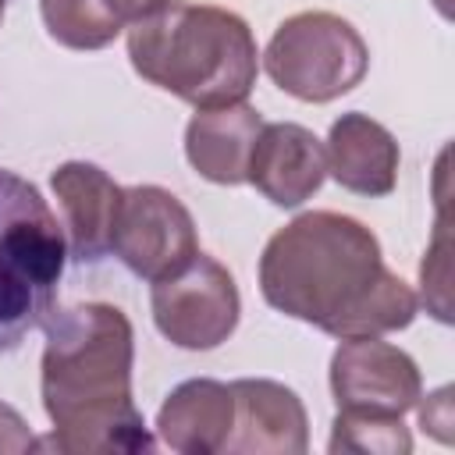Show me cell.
<instances>
[{
    "instance_id": "cell-1",
    "label": "cell",
    "mask_w": 455,
    "mask_h": 455,
    "mask_svg": "<svg viewBox=\"0 0 455 455\" xmlns=\"http://www.w3.org/2000/svg\"><path fill=\"white\" fill-rule=\"evenodd\" d=\"M267 306L331 338H380L412 323V288L380 259L377 235L355 217L313 210L284 224L259 256Z\"/></svg>"
},
{
    "instance_id": "cell-2",
    "label": "cell",
    "mask_w": 455,
    "mask_h": 455,
    "mask_svg": "<svg viewBox=\"0 0 455 455\" xmlns=\"http://www.w3.org/2000/svg\"><path fill=\"white\" fill-rule=\"evenodd\" d=\"M135 334L128 316L107 302H82L46 316L43 409L53 423L50 441L71 455L146 451L153 437L132 402Z\"/></svg>"
},
{
    "instance_id": "cell-3",
    "label": "cell",
    "mask_w": 455,
    "mask_h": 455,
    "mask_svg": "<svg viewBox=\"0 0 455 455\" xmlns=\"http://www.w3.org/2000/svg\"><path fill=\"white\" fill-rule=\"evenodd\" d=\"M132 68L196 110L242 103L256 85L252 28L224 7L167 0L128 25Z\"/></svg>"
},
{
    "instance_id": "cell-4",
    "label": "cell",
    "mask_w": 455,
    "mask_h": 455,
    "mask_svg": "<svg viewBox=\"0 0 455 455\" xmlns=\"http://www.w3.org/2000/svg\"><path fill=\"white\" fill-rule=\"evenodd\" d=\"M64 263V224L32 181L0 167V355L46 323Z\"/></svg>"
},
{
    "instance_id": "cell-5",
    "label": "cell",
    "mask_w": 455,
    "mask_h": 455,
    "mask_svg": "<svg viewBox=\"0 0 455 455\" xmlns=\"http://www.w3.org/2000/svg\"><path fill=\"white\" fill-rule=\"evenodd\" d=\"M263 68L288 96L302 103H331L366 78L370 50L341 14L302 11L274 28Z\"/></svg>"
},
{
    "instance_id": "cell-6",
    "label": "cell",
    "mask_w": 455,
    "mask_h": 455,
    "mask_svg": "<svg viewBox=\"0 0 455 455\" xmlns=\"http://www.w3.org/2000/svg\"><path fill=\"white\" fill-rule=\"evenodd\" d=\"M156 331L188 352H206L228 341L242 316L238 284L213 256L196 252L178 274L153 281Z\"/></svg>"
},
{
    "instance_id": "cell-7",
    "label": "cell",
    "mask_w": 455,
    "mask_h": 455,
    "mask_svg": "<svg viewBox=\"0 0 455 455\" xmlns=\"http://www.w3.org/2000/svg\"><path fill=\"white\" fill-rule=\"evenodd\" d=\"M110 252L142 281L178 274L196 252V220L185 203L160 185H132L121 192Z\"/></svg>"
},
{
    "instance_id": "cell-8",
    "label": "cell",
    "mask_w": 455,
    "mask_h": 455,
    "mask_svg": "<svg viewBox=\"0 0 455 455\" xmlns=\"http://www.w3.org/2000/svg\"><path fill=\"white\" fill-rule=\"evenodd\" d=\"M331 391L338 409L405 416L419 395V366L398 345L380 338H345L331 355Z\"/></svg>"
},
{
    "instance_id": "cell-9",
    "label": "cell",
    "mask_w": 455,
    "mask_h": 455,
    "mask_svg": "<svg viewBox=\"0 0 455 455\" xmlns=\"http://www.w3.org/2000/svg\"><path fill=\"white\" fill-rule=\"evenodd\" d=\"M235 427L224 451L302 455L309 448V419L299 395L267 377H242L231 384Z\"/></svg>"
},
{
    "instance_id": "cell-10",
    "label": "cell",
    "mask_w": 455,
    "mask_h": 455,
    "mask_svg": "<svg viewBox=\"0 0 455 455\" xmlns=\"http://www.w3.org/2000/svg\"><path fill=\"white\" fill-rule=\"evenodd\" d=\"M323 178H327V149L309 128L295 121H277L259 128L245 181H252L274 206L284 210L302 206L306 199H313V192H320Z\"/></svg>"
},
{
    "instance_id": "cell-11",
    "label": "cell",
    "mask_w": 455,
    "mask_h": 455,
    "mask_svg": "<svg viewBox=\"0 0 455 455\" xmlns=\"http://www.w3.org/2000/svg\"><path fill=\"white\" fill-rule=\"evenodd\" d=\"M53 196L60 203L64 217V238L68 252L78 263H96L110 252L114 238V220L121 206V185L96 164L85 160H68L53 171L50 178Z\"/></svg>"
},
{
    "instance_id": "cell-12",
    "label": "cell",
    "mask_w": 455,
    "mask_h": 455,
    "mask_svg": "<svg viewBox=\"0 0 455 455\" xmlns=\"http://www.w3.org/2000/svg\"><path fill=\"white\" fill-rule=\"evenodd\" d=\"M327 174L355 192V196H387L398 181V142L395 135L352 110V114H341L334 124H331V135H327Z\"/></svg>"
},
{
    "instance_id": "cell-13",
    "label": "cell",
    "mask_w": 455,
    "mask_h": 455,
    "mask_svg": "<svg viewBox=\"0 0 455 455\" xmlns=\"http://www.w3.org/2000/svg\"><path fill=\"white\" fill-rule=\"evenodd\" d=\"M259 128H263V117L245 100L196 110L185 128V156L206 181L242 185L249 174V156Z\"/></svg>"
},
{
    "instance_id": "cell-14",
    "label": "cell",
    "mask_w": 455,
    "mask_h": 455,
    "mask_svg": "<svg viewBox=\"0 0 455 455\" xmlns=\"http://www.w3.org/2000/svg\"><path fill=\"white\" fill-rule=\"evenodd\" d=\"M235 427V395L231 384L196 377L178 384L156 412L160 441L181 455L224 451V441Z\"/></svg>"
},
{
    "instance_id": "cell-15",
    "label": "cell",
    "mask_w": 455,
    "mask_h": 455,
    "mask_svg": "<svg viewBox=\"0 0 455 455\" xmlns=\"http://www.w3.org/2000/svg\"><path fill=\"white\" fill-rule=\"evenodd\" d=\"M46 32L68 50H103L124 28L107 0H39Z\"/></svg>"
},
{
    "instance_id": "cell-16",
    "label": "cell",
    "mask_w": 455,
    "mask_h": 455,
    "mask_svg": "<svg viewBox=\"0 0 455 455\" xmlns=\"http://www.w3.org/2000/svg\"><path fill=\"white\" fill-rule=\"evenodd\" d=\"M327 448L331 451H370V455H409L412 437H409L402 416L338 409Z\"/></svg>"
},
{
    "instance_id": "cell-17",
    "label": "cell",
    "mask_w": 455,
    "mask_h": 455,
    "mask_svg": "<svg viewBox=\"0 0 455 455\" xmlns=\"http://www.w3.org/2000/svg\"><path fill=\"white\" fill-rule=\"evenodd\" d=\"M448 252H451V245H448V228H444V217H441L437 220V238H434V245H430V252L419 267L423 302L430 306V313L441 323L451 320V313H448Z\"/></svg>"
},
{
    "instance_id": "cell-18",
    "label": "cell",
    "mask_w": 455,
    "mask_h": 455,
    "mask_svg": "<svg viewBox=\"0 0 455 455\" xmlns=\"http://www.w3.org/2000/svg\"><path fill=\"white\" fill-rule=\"evenodd\" d=\"M419 405V402H416ZM419 423H423V430H430L437 441H451V391L448 387H441V391H434V395H427V402L419 405Z\"/></svg>"
},
{
    "instance_id": "cell-19",
    "label": "cell",
    "mask_w": 455,
    "mask_h": 455,
    "mask_svg": "<svg viewBox=\"0 0 455 455\" xmlns=\"http://www.w3.org/2000/svg\"><path fill=\"white\" fill-rule=\"evenodd\" d=\"M32 448H36V437L28 423L18 416V409L0 402V451H32Z\"/></svg>"
},
{
    "instance_id": "cell-20",
    "label": "cell",
    "mask_w": 455,
    "mask_h": 455,
    "mask_svg": "<svg viewBox=\"0 0 455 455\" xmlns=\"http://www.w3.org/2000/svg\"><path fill=\"white\" fill-rule=\"evenodd\" d=\"M167 0H107V7L124 21V28L132 25V21H139V18H146L149 11H156V7H164Z\"/></svg>"
},
{
    "instance_id": "cell-21",
    "label": "cell",
    "mask_w": 455,
    "mask_h": 455,
    "mask_svg": "<svg viewBox=\"0 0 455 455\" xmlns=\"http://www.w3.org/2000/svg\"><path fill=\"white\" fill-rule=\"evenodd\" d=\"M4 7H7V0H0V21H4Z\"/></svg>"
}]
</instances>
